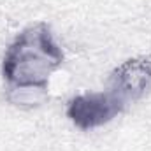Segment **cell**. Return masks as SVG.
<instances>
[{"label":"cell","instance_id":"3","mask_svg":"<svg viewBox=\"0 0 151 151\" xmlns=\"http://www.w3.org/2000/svg\"><path fill=\"white\" fill-rule=\"evenodd\" d=\"M151 90V58L137 56L123 62L111 72L109 91L125 104L142 99Z\"/></svg>","mask_w":151,"mask_h":151},{"label":"cell","instance_id":"2","mask_svg":"<svg viewBox=\"0 0 151 151\" xmlns=\"http://www.w3.org/2000/svg\"><path fill=\"white\" fill-rule=\"evenodd\" d=\"M125 102L113 91L83 93L69 100L67 116L81 130H91L114 119L125 109Z\"/></svg>","mask_w":151,"mask_h":151},{"label":"cell","instance_id":"1","mask_svg":"<svg viewBox=\"0 0 151 151\" xmlns=\"http://www.w3.org/2000/svg\"><path fill=\"white\" fill-rule=\"evenodd\" d=\"M63 63V51L58 47L51 30L39 23L25 28L11 42L4 55L2 76L14 88L46 90L49 77Z\"/></svg>","mask_w":151,"mask_h":151}]
</instances>
